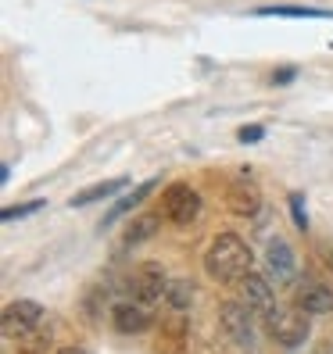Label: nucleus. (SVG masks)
<instances>
[{
	"instance_id": "nucleus-24",
	"label": "nucleus",
	"mask_w": 333,
	"mask_h": 354,
	"mask_svg": "<svg viewBox=\"0 0 333 354\" xmlns=\"http://www.w3.org/2000/svg\"><path fill=\"white\" fill-rule=\"evenodd\" d=\"M323 354H333V344H330V347H326V351H323Z\"/></svg>"
},
{
	"instance_id": "nucleus-10",
	"label": "nucleus",
	"mask_w": 333,
	"mask_h": 354,
	"mask_svg": "<svg viewBox=\"0 0 333 354\" xmlns=\"http://www.w3.org/2000/svg\"><path fill=\"white\" fill-rule=\"evenodd\" d=\"M154 190H158V179H147V183H140V186H136L133 194H126V197H118V201L111 204V212H108V215L100 218V229H108V225H115V222H118L122 215H129L133 207H140V204L147 201V197H151Z\"/></svg>"
},
{
	"instance_id": "nucleus-16",
	"label": "nucleus",
	"mask_w": 333,
	"mask_h": 354,
	"mask_svg": "<svg viewBox=\"0 0 333 354\" xmlns=\"http://www.w3.org/2000/svg\"><path fill=\"white\" fill-rule=\"evenodd\" d=\"M15 344H18V354H44L51 347V326H36L26 337H18Z\"/></svg>"
},
{
	"instance_id": "nucleus-17",
	"label": "nucleus",
	"mask_w": 333,
	"mask_h": 354,
	"mask_svg": "<svg viewBox=\"0 0 333 354\" xmlns=\"http://www.w3.org/2000/svg\"><path fill=\"white\" fill-rule=\"evenodd\" d=\"M165 301H169L172 311H186V308H190V301H194V283L190 279H169Z\"/></svg>"
},
{
	"instance_id": "nucleus-13",
	"label": "nucleus",
	"mask_w": 333,
	"mask_h": 354,
	"mask_svg": "<svg viewBox=\"0 0 333 354\" xmlns=\"http://www.w3.org/2000/svg\"><path fill=\"white\" fill-rule=\"evenodd\" d=\"M126 186H129V179H104V183H97V186H87V190H79V194L69 201V207H87V204H97V201H104V197L122 194Z\"/></svg>"
},
{
	"instance_id": "nucleus-4",
	"label": "nucleus",
	"mask_w": 333,
	"mask_h": 354,
	"mask_svg": "<svg viewBox=\"0 0 333 354\" xmlns=\"http://www.w3.org/2000/svg\"><path fill=\"white\" fill-rule=\"evenodd\" d=\"M219 326L226 333V340L237 347H251L255 344V311L244 301H226L219 308Z\"/></svg>"
},
{
	"instance_id": "nucleus-11",
	"label": "nucleus",
	"mask_w": 333,
	"mask_h": 354,
	"mask_svg": "<svg viewBox=\"0 0 333 354\" xmlns=\"http://www.w3.org/2000/svg\"><path fill=\"white\" fill-rule=\"evenodd\" d=\"M265 254H269V268H273V276H276V283H290L294 279V251H290V243L287 240H280V236H273L269 240V247H265Z\"/></svg>"
},
{
	"instance_id": "nucleus-22",
	"label": "nucleus",
	"mask_w": 333,
	"mask_h": 354,
	"mask_svg": "<svg viewBox=\"0 0 333 354\" xmlns=\"http://www.w3.org/2000/svg\"><path fill=\"white\" fill-rule=\"evenodd\" d=\"M57 354H90V351H82V347H65V351H57Z\"/></svg>"
},
{
	"instance_id": "nucleus-14",
	"label": "nucleus",
	"mask_w": 333,
	"mask_h": 354,
	"mask_svg": "<svg viewBox=\"0 0 333 354\" xmlns=\"http://www.w3.org/2000/svg\"><path fill=\"white\" fill-rule=\"evenodd\" d=\"M161 218H165V215H140V218H133L129 229H126V236H122V243L136 247V243H143V240H151V236L158 233V222H161Z\"/></svg>"
},
{
	"instance_id": "nucleus-9",
	"label": "nucleus",
	"mask_w": 333,
	"mask_h": 354,
	"mask_svg": "<svg viewBox=\"0 0 333 354\" xmlns=\"http://www.w3.org/2000/svg\"><path fill=\"white\" fill-rule=\"evenodd\" d=\"M294 304L305 308L308 315H330L333 311V290L326 283H319V279H305L294 290Z\"/></svg>"
},
{
	"instance_id": "nucleus-8",
	"label": "nucleus",
	"mask_w": 333,
	"mask_h": 354,
	"mask_svg": "<svg viewBox=\"0 0 333 354\" xmlns=\"http://www.w3.org/2000/svg\"><path fill=\"white\" fill-rule=\"evenodd\" d=\"M240 297H244V304L255 311V315H269V311L276 308V297H273V283H269L265 276H258V272H247L244 279H240Z\"/></svg>"
},
{
	"instance_id": "nucleus-2",
	"label": "nucleus",
	"mask_w": 333,
	"mask_h": 354,
	"mask_svg": "<svg viewBox=\"0 0 333 354\" xmlns=\"http://www.w3.org/2000/svg\"><path fill=\"white\" fill-rule=\"evenodd\" d=\"M265 329H269V337H273L280 347H301L308 340V311L305 308H273L265 315Z\"/></svg>"
},
{
	"instance_id": "nucleus-7",
	"label": "nucleus",
	"mask_w": 333,
	"mask_h": 354,
	"mask_svg": "<svg viewBox=\"0 0 333 354\" xmlns=\"http://www.w3.org/2000/svg\"><path fill=\"white\" fill-rule=\"evenodd\" d=\"M151 322H154V315L143 301H122L111 308V326L118 333H126V337H136V333L151 329Z\"/></svg>"
},
{
	"instance_id": "nucleus-23",
	"label": "nucleus",
	"mask_w": 333,
	"mask_h": 354,
	"mask_svg": "<svg viewBox=\"0 0 333 354\" xmlns=\"http://www.w3.org/2000/svg\"><path fill=\"white\" fill-rule=\"evenodd\" d=\"M326 265H330V268H333V251H326Z\"/></svg>"
},
{
	"instance_id": "nucleus-15",
	"label": "nucleus",
	"mask_w": 333,
	"mask_h": 354,
	"mask_svg": "<svg viewBox=\"0 0 333 354\" xmlns=\"http://www.w3.org/2000/svg\"><path fill=\"white\" fill-rule=\"evenodd\" d=\"M255 15L262 18H330L323 8H298V4H273V8H258Z\"/></svg>"
},
{
	"instance_id": "nucleus-12",
	"label": "nucleus",
	"mask_w": 333,
	"mask_h": 354,
	"mask_svg": "<svg viewBox=\"0 0 333 354\" xmlns=\"http://www.w3.org/2000/svg\"><path fill=\"white\" fill-rule=\"evenodd\" d=\"M226 204H230V212L247 218V215H255L258 212V204H262V194L255 190L251 183H233L230 186V197H226Z\"/></svg>"
},
{
	"instance_id": "nucleus-18",
	"label": "nucleus",
	"mask_w": 333,
	"mask_h": 354,
	"mask_svg": "<svg viewBox=\"0 0 333 354\" xmlns=\"http://www.w3.org/2000/svg\"><path fill=\"white\" fill-rule=\"evenodd\" d=\"M36 212H44V201H33V204H18V207H4V222H18V218H29Z\"/></svg>"
},
{
	"instance_id": "nucleus-3",
	"label": "nucleus",
	"mask_w": 333,
	"mask_h": 354,
	"mask_svg": "<svg viewBox=\"0 0 333 354\" xmlns=\"http://www.w3.org/2000/svg\"><path fill=\"white\" fill-rule=\"evenodd\" d=\"M161 215L172 225H190L201 215V194L186 183H172L169 190L161 194Z\"/></svg>"
},
{
	"instance_id": "nucleus-5",
	"label": "nucleus",
	"mask_w": 333,
	"mask_h": 354,
	"mask_svg": "<svg viewBox=\"0 0 333 354\" xmlns=\"http://www.w3.org/2000/svg\"><path fill=\"white\" fill-rule=\"evenodd\" d=\"M165 290H169V279H165V268L158 261H143L133 268L129 276V294L133 301H143V304H154L165 297Z\"/></svg>"
},
{
	"instance_id": "nucleus-19",
	"label": "nucleus",
	"mask_w": 333,
	"mask_h": 354,
	"mask_svg": "<svg viewBox=\"0 0 333 354\" xmlns=\"http://www.w3.org/2000/svg\"><path fill=\"white\" fill-rule=\"evenodd\" d=\"M290 215H294V225L305 233V229H308V207H305L301 194H290Z\"/></svg>"
},
{
	"instance_id": "nucleus-20",
	"label": "nucleus",
	"mask_w": 333,
	"mask_h": 354,
	"mask_svg": "<svg viewBox=\"0 0 333 354\" xmlns=\"http://www.w3.org/2000/svg\"><path fill=\"white\" fill-rule=\"evenodd\" d=\"M262 136H265V126H258V122H251V126H244V129L237 133L240 143H258Z\"/></svg>"
},
{
	"instance_id": "nucleus-21",
	"label": "nucleus",
	"mask_w": 333,
	"mask_h": 354,
	"mask_svg": "<svg viewBox=\"0 0 333 354\" xmlns=\"http://www.w3.org/2000/svg\"><path fill=\"white\" fill-rule=\"evenodd\" d=\"M294 75H298V68H294V65H283V68H276V72H273V82H276V86H287V82L294 79Z\"/></svg>"
},
{
	"instance_id": "nucleus-6",
	"label": "nucleus",
	"mask_w": 333,
	"mask_h": 354,
	"mask_svg": "<svg viewBox=\"0 0 333 354\" xmlns=\"http://www.w3.org/2000/svg\"><path fill=\"white\" fill-rule=\"evenodd\" d=\"M39 322H44V304L39 301H11L4 308V315H0V329H4L8 340L26 337V333L36 329Z\"/></svg>"
},
{
	"instance_id": "nucleus-1",
	"label": "nucleus",
	"mask_w": 333,
	"mask_h": 354,
	"mask_svg": "<svg viewBox=\"0 0 333 354\" xmlns=\"http://www.w3.org/2000/svg\"><path fill=\"white\" fill-rule=\"evenodd\" d=\"M251 247H247L237 233H219L212 243H208L204 254V268L208 276L219 283H240L247 272H251Z\"/></svg>"
}]
</instances>
